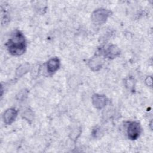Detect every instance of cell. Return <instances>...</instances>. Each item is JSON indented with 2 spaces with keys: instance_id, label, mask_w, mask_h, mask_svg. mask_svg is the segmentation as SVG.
Here are the masks:
<instances>
[{
  "instance_id": "6da1fadb",
  "label": "cell",
  "mask_w": 153,
  "mask_h": 153,
  "mask_svg": "<svg viewBox=\"0 0 153 153\" xmlns=\"http://www.w3.org/2000/svg\"><path fill=\"white\" fill-rule=\"evenodd\" d=\"M9 52L15 56L22 54L26 48V41L24 36L19 31H16L7 44Z\"/></svg>"
},
{
  "instance_id": "277c9868",
  "label": "cell",
  "mask_w": 153,
  "mask_h": 153,
  "mask_svg": "<svg viewBox=\"0 0 153 153\" xmlns=\"http://www.w3.org/2000/svg\"><path fill=\"white\" fill-rule=\"evenodd\" d=\"M60 66V61L59 59L57 57H54L50 59L47 65V71L50 74H53L55 72Z\"/></svg>"
},
{
  "instance_id": "8992f818",
  "label": "cell",
  "mask_w": 153,
  "mask_h": 153,
  "mask_svg": "<svg viewBox=\"0 0 153 153\" xmlns=\"http://www.w3.org/2000/svg\"><path fill=\"white\" fill-rule=\"evenodd\" d=\"M93 103L96 108L100 109L104 107L106 105V99L103 96L95 94L93 97Z\"/></svg>"
},
{
  "instance_id": "52a82bcc",
  "label": "cell",
  "mask_w": 153,
  "mask_h": 153,
  "mask_svg": "<svg viewBox=\"0 0 153 153\" xmlns=\"http://www.w3.org/2000/svg\"><path fill=\"white\" fill-rule=\"evenodd\" d=\"M105 53L106 57L114 58L120 54V50L115 45H111L107 49Z\"/></svg>"
},
{
  "instance_id": "9c48e42d",
  "label": "cell",
  "mask_w": 153,
  "mask_h": 153,
  "mask_svg": "<svg viewBox=\"0 0 153 153\" xmlns=\"http://www.w3.org/2000/svg\"><path fill=\"white\" fill-rule=\"evenodd\" d=\"M133 79L131 80V79H128L126 81V86L128 87L129 88H131V87H133Z\"/></svg>"
},
{
  "instance_id": "3957f363",
  "label": "cell",
  "mask_w": 153,
  "mask_h": 153,
  "mask_svg": "<svg viewBox=\"0 0 153 153\" xmlns=\"http://www.w3.org/2000/svg\"><path fill=\"white\" fill-rule=\"evenodd\" d=\"M109 15V11L105 9H99L94 12L92 16V19L95 23L102 24L106 20Z\"/></svg>"
},
{
  "instance_id": "7a4b0ae2",
  "label": "cell",
  "mask_w": 153,
  "mask_h": 153,
  "mask_svg": "<svg viewBox=\"0 0 153 153\" xmlns=\"http://www.w3.org/2000/svg\"><path fill=\"white\" fill-rule=\"evenodd\" d=\"M141 127L139 123L132 121L129 123L127 126V134L129 139L131 140L136 139L140 135Z\"/></svg>"
},
{
  "instance_id": "5b68a950",
  "label": "cell",
  "mask_w": 153,
  "mask_h": 153,
  "mask_svg": "<svg viewBox=\"0 0 153 153\" xmlns=\"http://www.w3.org/2000/svg\"><path fill=\"white\" fill-rule=\"evenodd\" d=\"M17 111L14 109H7L3 116L4 122L7 124H11L14 121L16 116H17Z\"/></svg>"
},
{
  "instance_id": "ba28073f",
  "label": "cell",
  "mask_w": 153,
  "mask_h": 153,
  "mask_svg": "<svg viewBox=\"0 0 153 153\" xmlns=\"http://www.w3.org/2000/svg\"><path fill=\"white\" fill-rule=\"evenodd\" d=\"M90 66L93 70H98L101 67V60L98 57H96V59H93L90 62Z\"/></svg>"
}]
</instances>
